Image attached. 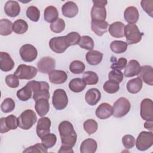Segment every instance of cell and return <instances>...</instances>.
Masks as SVG:
<instances>
[{
    "instance_id": "cell-51",
    "label": "cell",
    "mask_w": 153,
    "mask_h": 153,
    "mask_svg": "<svg viewBox=\"0 0 153 153\" xmlns=\"http://www.w3.org/2000/svg\"><path fill=\"white\" fill-rule=\"evenodd\" d=\"M141 7L143 10L151 17L153 13V1L152 0H143L140 2Z\"/></svg>"
},
{
    "instance_id": "cell-30",
    "label": "cell",
    "mask_w": 153,
    "mask_h": 153,
    "mask_svg": "<svg viewBox=\"0 0 153 153\" xmlns=\"http://www.w3.org/2000/svg\"><path fill=\"white\" fill-rule=\"evenodd\" d=\"M142 85L143 83L142 79L137 77L129 80L127 83L126 87L129 93L131 94H136L141 90Z\"/></svg>"
},
{
    "instance_id": "cell-22",
    "label": "cell",
    "mask_w": 153,
    "mask_h": 153,
    "mask_svg": "<svg viewBox=\"0 0 153 153\" xmlns=\"http://www.w3.org/2000/svg\"><path fill=\"white\" fill-rule=\"evenodd\" d=\"M125 25L121 22H115L109 26L110 35L114 38H122L124 36Z\"/></svg>"
},
{
    "instance_id": "cell-38",
    "label": "cell",
    "mask_w": 153,
    "mask_h": 153,
    "mask_svg": "<svg viewBox=\"0 0 153 153\" xmlns=\"http://www.w3.org/2000/svg\"><path fill=\"white\" fill-rule=\"evenodd\" d=\"M26 16L31 21L36 22L40 18V11L35 6H30L26 10Z\"/></svg>"
},
{
    "instance_id": "cell-17",
    "label": "cell",
    "mask_w": 153,
    "mask_h": 153,
    "mask_svg": "<svg viewBox=\"0 0 153 153\" xmlns=\"http://www.w3.org/2000/svg\"><path fill=\"white\" fill-rule=\"evenodd\" d=\"M138 75L139 78L146 84L150 85H153V69L151 66L144 65L141 66Z\"/></svg>"
},
{
    "instance_id": "cell-39",
    "label": "cell",
    "mask_w": 153,
    "mask_h": 153,
    "mask_svg": "<svg viewBox=\"0 0 153 153\" xmlns=\"http://www.w3.org/2000/svg\"><path fill=\"white\" fill-rule=\"evenodd\" d=\"M79 46L87 50H91L94 46L93 39L89 36L84 35L81 37V39L78 44Z\"/></svg>"
},
{
    "instance_id": "cell-8",
    "label": "cell",
    "mask_w": 153,
    "mask_h": 153,
    "mask_svg": "<svg viewBox=\"0 0 153 153\" xmlns=\"http://www.w3.org/2000/svg\"><path fill=\"white\" fill-rule=\"evenodd\" d=\"M52 103L57 110L64 109L68 104V97L63 89H56L53 94Z\"/></svg>"
},
{
    "instance_id": "cell-13",
    "label": "cell",
    "mask_w": 153,
    "mask_h": 153,
    "mask_svg": "<svg viewBox=\"0 0 153 153\" xmlns=\"http://www.w3.org/2000/svg\"><path fill=\"white\" fill-rule=\"evenodd\" d=\"M140 114L142 118L145 121L153 120V103L150 99H144L140 103Z\"/></svg>"
},
{
    "instance_id": "cell-23",
    "label": "cell",
    "mask_w": 153,
    "mask_h": 153,
    "mask_svg": "<svg viewBox=\"0 0 153 153\" xmlns=\"http://www.w3.org/2000/svg\"><path fill=\"white\" fill-rule=\"evenodd\" d=\"M109 24L106 20H91V30L99 36L108 31Z\"/></svg>"
},
{
    "instance_id": "cell-47",
    "label": "cell",
    "mask_w": 153,
    "mask_h": 153,
    "mask_svg": "<svg viewBox=\"0 0 153 153\" xmlns=\"http://www.w3.org/2000/svg\"><path fill=\"white\" fill-rule=\"evenodd\" d=\"M47 148L42 143H38L34 145L30 146L25 149L23 152V153H28V152H47Z\"/></svg>"
},
{
    "instance_id": "cell-52",
    "label": "cell",
    "mask_w": 153,
    "mask_h": 153,
    "mask_svg": "<svg viewBox=\"0 0 153 153\" xmlns=\"http://www.w3.org/2000/svg\"><path fill=\"white\" fill-rule=\"evenodd\" d=\"M127 63V59L126 58L121 57V58H120L118 60L114 62L111 65V68L113 70L121 71L126 67Z\"/></svg>"
},
{
    "instance_id": "cell-24",
    "label": "cell",
    "mask_w": 153,
    "mask_h": 153,
    "mask_svg": "<svg viewBox=\"0 0 153 153\" xmlns=\"http://www.w3.org/2000/svg\"><path fill=\"white\" fill-rule=\"evenodd\" d=\"M101 93L100 91L96 88H92L86 92L85 100L86 102L91 106L96 105L100 100Z\"/></svg>"
},
{
    "instance_id": "cell-37",
    "label": "cell",
    "mask_w": 153,
    "mask_h": 153,
    "mask_svg": "<svg viewBox=\"0 0 153 153\" xmlns=\"http://www.w3.org/2000/svg\"><path fill=\"white\" fill-rule=\"evenodd\" d=\"M82 79L87 85H95L99 81V76L94 72L86 71L83 74Z\"/></svg>"
},
{
    "instance_id": "cell-1",
    "label": "cell",
    "mask_w": 153,
    "mask_h": 153,
    "mask_svg": "<svg viewBox=\"0 0 153 153\" xmlns=\"http://www.w3.org/2000/svg\"><path fill=\"white\" fill-rule=\"evenodd\" d=\"M58 129L62 145L72 148L76 142L77 134L72 123L68 121H63L59 124Z\"/></svg>"
},
{
    "instance_id": "cell-50",
    "label": "cell",
    "mask_w": 153,
    "mask_h": 153,
    "mask_svg": "<svg viewBox=\"0 0 153 153\" xmlns=\"http://www.w3.org/2000/svg\"><path fill=\"white\" fill-rule=\"evenodd\" d=\"M5 81L7 85L11 88H17L19 85V78L14 74L7 75Z\"/></svg>"
},
{
    "instance_id": "cell-53",
    "label": "cell",
    "mask_w": 153,
    "mask_h": 153,
    "mask_svg": "<svg viewBox=\"0 0 153 153\" xmlns=\"http://www.w3.org/2000/svg\"><path fill=\"white\" fill-rule=\"evenodd\" d=\"M59 153H73L74 151L72 148L62 145L60 149L58 151Z\"/></svg>"
},
{
    "instance_id": "cell-42",
    "label": "cell",
    "mask_w": 153,
    "mask_h": 153,
    "mask_svg": "<svg viewBox=\"0 0 153 153\" xmlns=\"http://www.w3.org/2000/svg\"><path fill=\"white\" fill-rule=\"evenodd\" d=\"M42 144L47 148H52L54 146L57 141V137L54 133H48L41 138Z\"/></svg>"
},
{
    "instance_id": "cell-10",
    "label": "cell",
    "mask_w": 153,
    "mask_h": 153,
    "mask_svg": "<svg viewBox=\"0 0 153 153\" xmlns=\"http://www.w3.org/2000/svg\"><path fill=\"white\" fill-rule=\"evenodd\" d=\"M19 53L21 59L25 62H31L35 60L38 56L36 48L29 44L22 45L20 49Z\"/></svg>"
},
{
    "instance_id": "cell-44",
    "label": "cell",
    "mask_w": 153,
    "mask_h": 153,
    "mask_svg": "<svg viewBox=\"0 0 153 153\" xmlns=\"http://www.w3.org/2000/svg\"><path fill=\"white\" fill-rule=\"evenodd\" d=\"M15 108V102L10 97L5 99L1 105V111L4 113H9Z\"/></svg>"
},
{
    "instance_id": "cell-25",
    "label": "cell",
    "mask_w": 153,
    "mask_h": 153,
    "mask_svg": "<svg viewBox=\"0 0 153 153\" xmlns=\"http://www.w3.org/2000/svg\"><path fill=\"white\" fill-rule=\"evenodd\" d=\"M140 63L136 60H130L125 68L124 75L126 77H133L139 74L140 70Z\"/></svg>"
},
{
    "instance_id": "cell-15",
    "label": "cell",
    "mask_w": 153,
    "mask_h": 153,
    "mask_svg": "<svg viewBox=\"0 0 153 153\" xmlns=\"http://www.w3.org/2000/svg\"><path fill=\"white\" fill-rule=\"evenodd\" d=\"M51 121L49 118L42 117L38 120L36 125V134L41 139L50 131Z\"/></svg>"
},
{
    "instance_id": "cell-14",
    "label": "cell",
    "mask_w": 153,
    "mask_h": 153,
    "mask_svg": "<svg viewBox=\"0 0 153 153\" xmlns=\"http://www.w3.org/2000/svg\"><path fill=\"white\" fill-rule=\"evenodd\" d=\"M39 72L43 74H49L56 67V61L50 57H44L37 63Z\"/></svg>"
},
{
    "instance_id": "cell-19",
    "label": "cell",
    "mask_w": 153,
    "mask_h": 153,
    "mask_svg": "<svg viewBox=\"0 0 153 153\" xmlns=\"http://www.w3.org/2000/svg\"><path fill=\"white\" fill-rule=\"evenodd\" d=\"M49 79L51 83L61 84L66 82L68 79L67 74L61 70H53L49 74Z\"/></svg>"
},
{
    "instance_id": "cell-26",
    "label": "cell",
    "mask_w": 153,
    "mask_h": 153,
    "mask_svg": "<svg viewBox=\"0 0 153 153\" xmlns=\"http://www.w3.org/2000/svg\"><path fill=\"white\" fill-rule=\"evenodd\" d=\"M124 17L127 23L130 24H135L139 17L138 10L133 6L127 7L124 11Z\"/></svg>"
},
{
    "instance_id": "cell-2",
    "label": "cell",
    "mask_w": 153,
    "mask_h": 153,
    "mask_svg": "<svg viewBox=\"0 0 153 153\" xmlns=\"http://www.w3.org/2000/svg\"><path fill=\"white\" fill-rule=\"evenodd\" d=\"M26 84L31 88L33 93V99L35 102L42 98L49 99L50 86L47 82L32 80L29 81Z\"/></svg>"
},
{
    "instance_id": "cell-31",
    "label": "cell",
    "mask_w": 153,
    "mask_h": 153,
    "mask_svg": "<svg viewBox=\"0 0 153 153\" xmlns=\"http://www.w3.org/2000/svg\"><path fill=\"white\" fill-rule=\"evenodd\" d=\"M59 12L57 8L52 5L47 7L44 12V20L48 23H53L58 19Z\"/></svg>"
},
{
    "instance_id": "cell-33",
    "label": "cell",
    "mask_w": 153,
    "mask_h": 153,
    "mask_svg": "<svg viewBox=\"0 0 153 153\" xmlns=\"http://www.w3.org/2000/svg\"><path fill=\"white\" fill-rule=\"evenodd\" d=\"M13 23L7 19H2L0 20V34L3 36L10 35L13 31Z\"/></svg>"
},
{
    "instance_id": "cell-49",
    "label": "cell",
    "mask_w": 153,
    "mask_h": 153,
    "mask_svg": "<svg viewBox=\"0 0 153 153\" xmlns=\"http://www.w3.org/2000/svg\"><path fill=\"white\" fill-rule=\"evenodd\" d=\"M122 143L126 149H131L135 145V138L130 134L124 135L122 138Z\"/></svg>"
},
{
    "instance_id": "cell-3",
    "label": "cell",
    "mask_w": 153,
    "mask_h": 153,
    "mask_svg": "<svg viewBox=\"0 0 153 153\" xmlns=\"http://www.w3.org/2000/svg\"><path fill=\"white\" fill-rule=\"evenodd\" d=\"M36 120V113L32 109H26L18 117L19 127L23 130H29L35 124Z\"/></svg>"
},
{
    "instance_id": "cell-41",
    "label": "cell",
    "mask_w": 153,
    "mask_h": 153,
    "mask_svg": "<svg viewBox=\"0 0 153 153\" xmlns=\"http://www.w3.org/2000/svg\"><path fill=\"white\" fill-rule=\"evenodd\" d=\"M85 68L84 63L80 60H74L69 65L70 71L75 74H79L82 73Z\"/></svg>"
},
{
    "instance_id": "cell-11",
    "label": "cell",
    "mask_w": 153,
    "mask_h": 153,
    "mask_svg": "<svg viewBox=\"0 0 153 153\" xmlns=\"http://www.w3.org/2000/svg\"><path fill=\"white\" fill-rule=\"evenodd\" d=\"M18 126V118L14 115H10L7 117H2L0 120L1 133H7L11 130H16Z\"/></svg>"
},
{
    "instance_id": "cell-54",
    "label": "cell",
    "mask_w": 153,
    "mask_h": 153,
    "mask_svg": "<svg viewBox=\"0 0 153 153\" xmlns=\"http://www.w3.org/2000/svg\"><path fill=\"white\" fill-rule=\"evenodd\" d=\"M144 127L152 131L153 130L152 121H146L144 124Z\"/></svg>"
},
{
    "instance_id": "cell-16",
    "label": "cell",
    "mask_w": 153,
    "mask_h": 153,
    "mask_svg": "<svg viewBox=\"0 0 153 153\" xmlns=\"http://www.w3.org/2000/svg\"><path fill=\"white\" fill-rule=\"evenodd\" d=\"M14 67V62L10 54L6 52H0V69L4 72H8Z\"/></svg>"
},
{
    "instance_id": "cell-5",
    "label": "cell",
    "mask_w": 153,
    "mask_h": 153,
    "mask_svg": "<svg viewBox=\"0 0 153 153\" xmlns=\"http://www.w3.org/2000/svg\"><path fill=\"white\" fill-rule=\"evenodd\" d=\"M93 6L91 10V20H105L106 17V10L105 5L107 1L96 0L93 1Z\"/></svg>"
},
{
    "instance_id": "cell-29",
    "label": "cell",
    "mask_w": 153,
    "mask_h": 153,
    "mask_svg": "<svg viewBox=\"0 0 153 153\" xmlns=\"http://www.w3.org/2000/svg\"><path fill=\"white\" fill-rule=\"evenodd\" d=\"M103 54L96 50H90L85 55V59L90 65H97L102 60Z\"/></svg>"
},
{
    "instance_id": "cell-45",
    "label": "cell",
    "mask_w": 153,
    "mask_h": 153,
    "mask_svg": "<svg viewBox=\"0 0 153 153\" xmlns=\"http://www.w3.org/2000/svg\"><path fill=\"white\" fill-rule=\"evenodd\" d=\"M103 88L106 93L109 94H114L119 90L120 86L119 84L117 82L111 80H108L104 83Z\"/></svg>"
},
{
    "instance_id": "cell-7",
    "label": "cell",
    "mask_w": 153,
    "mask_h": 153,
    "mask_svg": "<svg viewBox=\"0 0 153 153\" xmlns=\"http://www.w3.org/2000/svg\"><path fill=\"white\" fill-rule=\"evenodd\" d=\"M136 146L138 150L143 151L150 148L153 145V134L152 131H143L136 139Z\"/></svg>"
},
{
    "instance_id": "cell-40",
    "label": "cell",
    "mask_w": 153,
    "mask_h": 153,
    "mask_svg": "<svg viewBox=\"0 0 153 153\" xmlns=\"http://www.w3.org/2000/svg\"><path fill=\"white\" fill-rule=\"evenodd\" d=\"M83 127L84 130L90 135L94 133L97 131L98 128V124L94 120L88 119L84 121Z\"/></svg>"
},
{
    "instance_id": "cell-12",
    "label": "cell",
    "mask_w": 153,
    "mask_h": 153,
    "mask_svg": "<svg viewBox=\"0 0 153 153\" xmlns=\"http://www.w3.org/2000/svg\"><path fill=\"white\" fill-rule=\"evenodd\" d=\"M49 46L53 51L58 54L64 53L69 47L66 41L65 36L51 38L49 41Z\"/></svg>"
},
{
    "instance_id": "cell-32",
    "label": "cell",
    "mask_w": 153,
    "mask_h": 153,
    "mask_svg": "<svg viewBox=\"0 0 153 153\" xmlns=\"http://www.w3.org/2000/svg\"><path fill=\"white\" fill-rule=\"evenodd\" d=\"M86 84L84 80L79 78H74L69 83V87L70 90L75 93H79L83 91L85 87Z\"/></svg>"
},
{
    "instance_id": "cell-46",
    "label": "cell",
    "mask_w": 153,
    "mask_h": 153,
    "mask_svg": "<svg viewBox=\"0 0 153 153\" xmlns=\"http://www.w3.org/2000/svg\"><path fill=\"white\" fill-rule=\"evenodd\" d=\"M69 46L78 44L81 39L80 35L76 32H72L65 36Z\"/></svg>"
},
{
    "instance_id": "cell-36",
    "label": "cell",
    "mask_w": 153,
    "mask_h": 153,
    "mask_svg": "<svg viewBox=\"0 0 153 153\" xmlns=\"http://www.w3.org/2000/svg\"><path fill=\"white\" fill-rule=\"evenodd\" d=\"M32 96V91L27 84L17 91V97L21 101H27L31 98Z\"/></svg>"
},
{
    "instance_id": "cell-35",
    "label": "cell",
    "mask_w": 153,
    "mask_h": 153,
    "mask_svg": "<svg viewBox=\"0 0 153 153\" xmlns=\"http://www.w3.org/2000/svg\"><path fill=\"white\" fill-rule=\"evenodd\" d=\"M28 29L27 22L23 19H18L13 23V29L17 34H23L25 33Z\"/></svg>"
},
{
    "instance_id": "cell-48",
    "label": "cell",
    "mask_w": 153,
    "mask_h": 153,
    "mask_svg": "<svg viewBox=\"0 0 153 153\" xmlns=\"http://www.w3.org/2000/svg\"><path fill=\"white\" fill-rule=\"evenodd\" d=\"M124 78V75L121 71L119 70H112L108 74L109 80H111L120 84L122 82Z\"/></svg>"
},
{
    "instance_id": "cell-27",
    "label": "cell",
    "mask_w": 153,
    "mask_h": 153,
    "mask_svg": "<svg viewBox=\"0 0 153 153\" xmlns=\"http://www.w3.org/2000/svg\"><path fill=\"white\" fill-rule=\"evenodd\" d=\"M35 109L40 117L45 116L49 111L50 104L48 99L42 98L35 102Z\"/></svg>"
},
{
    "instance_id": "cell-18",
    "label": "cell",
    "mask_w": 153,
    "mask_h": 153,
    "mask_svg": "<svg viewBox=\"0 0 153 153\" xmlns=\"http://www.w3.org/2000/svg\"><path fill=\"white\" fill-rule=\"evenodd\" d=\"M113 114L112 107L108 103H101L96 110V115L100 120L109 118Z\"/></svg>"
},
{
    "instance_id": "cell-6",
    "label": "cell",
    "mask_w": 153,
    "mask_h": 153,
    "mask_svg": "<svg viewBox=\"0 0 153 153\" xmlns=\"http://www.w3.org/2000/svg\"><path fill=\"white\" fill-rule=\"evenodd\" d=\"M130 108L129 100L125 97H120L114 103L112 115L115 118H121L130 111Z\"/></svg>"
},
{
    "instance_id": "cell-20",
    "label": "cell",
    "mask_w": 153,
    "mask_h": 153,
    "mask_svg": "<svg viewBox=\"0 0 153 153\" xmlns=\"http://www.w3.org/2000/svg\"><path fill=\"white\" fill-rule=\"evenodd\" d=\"M62 12L65 17L72 18L76 16L78 13V7L73 1L65 2L62 7Z\"/></svg>"
},
{
    "instance_id": "cell-28",
    "label": "cell",
    "mask_w": 153,
    "mask_h": 153,
    "mask_svg": "<svg viewBox=\"0 0 153 153\" xmlns=\"http://www.w3.org/2000/svg\"><path fill=\"white\" fill-rule=\"evenodd\" d=\"M97 148V142L95 140L88 138L83 140L80 146V152L81 153H94Z\"/></svg>"
},
{
    "instance_id": "cell-43",
    "label": "cell",
    "mask_w": 153,
    "mask_h": 153,
    "mask_svg": "<svg viewBox=\"0 0 153 153\" xmlns=\"http://www.w3.org/2000/svg\"><path fill=\"white\" fill-rule=\"evenodd\" d=\"M50 27L53 32L56 33H60L63 31L65 28V22L63 19L58 18L57 20L50 24Z\"/></svg>"
},
{
    "instance_id": "cell-4",
    "label": "cell",
    "mask_w": 153,
    "mask_h": 153,
    "mask_svg": "<svg viewBox=\"0 0 153 153\" xmlns=\"http://www.w3.org/2000/svg\"><path fill=\"white\" fill-rule=\"evenodd\" d=\"M143 35V33L140 32L136 25L128 23L125 26L124 36H126L127 44L131 45L139 42Z\"/></svg>"
},
{
    "instance_id": "cell-9",
    "label": "cell",
    "mask_w": 153,
    "mask_h": 153,
    "mask_svg": "<svg viewBox=\"0 0 153 153\" xmlns=\"http://www.w3.org/2000/svg\"><path fill=\"white\" fill-rule=\"evenodd\" d=\"M38 72V69L32 66L21 64L18 66L14 75L20 79H30L34 78Z\"/></svg>"
},
{
    "instance_id": "cell-21",
    "label": "cell",
    "mask_w": 153,
    "mask_h": 153,
    "mask_svg": "<svg viewBox=\"0 0 153 153\" xmlns=\"http://www.w3.org/2000/svg\"><path fill=\"white\" fill-rule=\"evenodd\" d=\"M4 11L8 16L15 17L20 13V6L16 1H8L4 5Z\"/></svg>"
},
{
    "instance_id": "cell-34",
    "label": "cell",
    "mask_w": 153,
    "mask_h": 153,
    "mask_svg": "<svg viewBox=\"0 0 153 153\" xmlns=\"http://www.w3.org/2000/svg\"><path fill=\"white\" fill-rule=\"evenodd\" d=\"M128 44L123 41L115 40L111 43V50L115 53L120 54L124 53L127 49Z\"/></svg>"
}]
</instances>
